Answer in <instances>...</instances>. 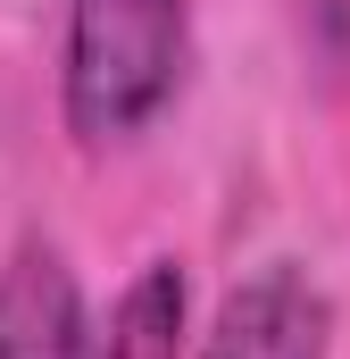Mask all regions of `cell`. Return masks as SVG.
I'll use <instances>...</instances> for the list:
<instances>
[{
  "label": "cell",
  "instance_id": "3",
  "mask_svg": "<svg viewBox=\"0 0 350 359\" xmlns=\"http://www.w3.org/2000/svg\"><path fill=\"white\" fill-rule=\"evenodd\" d=\"M0 359H92L76 268L42 234H25L0 268Z\"/></svg>",
  "mask_w": 350,
  "mask_h": 359
},
{
  "label": "cell",
  "instance_id": "4",
  "mask_svg": "<svg viewBox=\"0 0 350 359\" xmlns=\"http://www.w3.org/2000/svg\"><path fill=\"white\" fill-rule=\"evenodd\" d=\"M183 343H192V284L175 259H142L134 284L108 301L92 359H183Z\"/></svg>",
  "mask_w": 350,
  "mask_h": 359
},
{
  "label": "cell",
  "instance_id": "1",
  "mask_svg": "<svg viewBox=\"0 0 350 359\" xmlns=\"http://www.w3.org/2000/svg\"><path fill=\"white\" fill-rule=\"evenodd\" d=\"M192 0H67L59 42V109L84 151L134 142L183 84Z\"/></svg>",
  "mask_w": 350,
  "mask_h": 359
},
{
  "label": "cell",
  "instance_id": "2",
  "mask_svg": "<svg viewBox=\"0 0 350 359\" xmlns=\"http://www.w3.org/2000/svg\"><path fill=\"white\" fill-rule=\"evenodd\" d=\"M200 359H334V301L317 292L309 268L267 259L217 301Z\"/></svg>",
  "mask_w": 350,
  "mask_h": 359
}]
</instances>
